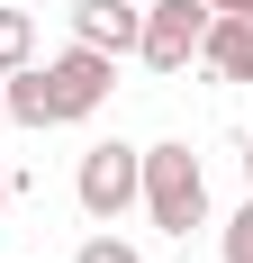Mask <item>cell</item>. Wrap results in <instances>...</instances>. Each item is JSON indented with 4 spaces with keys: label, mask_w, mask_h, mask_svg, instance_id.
<instances>
[{
    "label": "cell",
    "mask_w": 253,
    "mask_h": 263,
    "mask_svg": "<svg viewBox=\"0 0 253 263\" xmlns=\"http://www.w3.org/2000/svg\"><path fill=\"white\" fill-rule=\"evenodd\" d=\"M109 82H118V54H100V46L73 36L54 64L0 73V91H9V127H73V118H91V109L109 100Z\"/></svg>",
    "instance_id": "obj_1"
},
{
    "label": "cell",
    "mask_w": 253,
    "mask_h": 263,
    "mask_svg": "<svg viewBox=\"0 0 253 263\" xmlns=\"http://www.w3.org/2000/svg\"><path fill=\"white\" fill-rule=\"evenodd\" d=\"M136 209L163 227V236H190V227H208V173L190 145H145V182H136Z\"/></svg>",
    "instance_id": "obj_2"
},
{
    "label": "cell",
    "mask_w": 253,
    "mask_h": 263,
    "mask_svg": "<svg viewBox=\"0 0 253 263\" xmlns=\"http://www.w3.org/2000/svg\"><path fill=\"white\" fill-rule=\"evenodd\" d=\"M199 36H208V0H145L136 54H145L154 73H190L199 64Z\"/></svg>",
    "instance_id": "obj_3"
},
{
    "label": "cell",
    "mask_w": 253,
    "mask_h": 263,
    "mask_svg": "<svg viewBox=\"0 0 253 263\" xmlns=\"http://www.w3.org/2000/svg\"><path fill=\"white\" fill-rule=\"evenodd\" d=\"M136 182H145V145H91V155H81V173H73L81 209L100 218V227L136 209Z\"/></svg>",
    "instance_id": "obj_4"
},
{
    "label": "cell",
    "mask_w": 253,
    "mask_h": 263,
    "mask_svg": "<svg viewBox=\"0 0 253 263\" xmlns=\"http://www.w3.org/2000/svg\"><path fill=\"white\" fill-rule=\"evenodd\" d=\"M73 36L100 54H136L145 36V0H73Z\"/></svg>",
    "instance_id": "obj_5"
},
{
    "label": "cell",
    "mask_w": 253,
    "mask_h": 263,
    "mask_svg": "<svg viewBox=\"0 0 253 263\" xmlns=\"http://www.w3.org/2000/svg\"><path fill=\"white\" fill-rule=\"evenodd\" d=\"M199 64H208L217 82H253V18H226V9H208Z\"/></svg>",
    "instance_id": "obj_6"
},
{
    "label": "cell",
    "mask_w": 253,
    "mask_h": 263,
    "mask_svg": "<svg viewBox=\"0 0 253 263\" xmlns=\"http://www.w3.org/2000/svg\"><path fill=\"white\" fill-rule=\"evenodd\" d=\"M18 64H36V18L27 9H0V73H18Z\"/></svg>",
    "instance_id": "obj_7"
},
{
    "label": "cell",
    "mask_w": 253,
    "mask_h": 263,
    "mask_svg": "<svg viewBox=\"0 0 253 263\" xmlns=\"http://www.w3.org/2000/svg\"><path fill=\"white\" fill-rule=\"evenodd\" d=\"M73 263H145V254H136L118 227H100V236H81V254H73Z\"/></svg>",
    "instance_id": "obj_8"
},
{
    "label": "cell",
    "mask_w": 253,
    "mask_h": 263,
    "mask_svg": "<svg viewBox=\"0 0 253 263\" xmlns=\"http://www.w3.org/2000/svg\"><path fill=\"white\" fill-rule=\"evenodd\" d=\"M217 254H226V263H253V200H244V209L226 218V236H217Z\"/></svg>",
    "instance_id": "obj_9"
},
{
    "label": "cell",
    "mask_w": 253,
    "mask_h": 263,
    "mask_svg": "<svg viewBox=\"0 0 253 263\" xmlns=\"http://www.w3.org/2000/svg\"><path fill=\"white\" fill-rule=\"evenodd\" d=\"M208 9H226V18H253V0H208Z\"/></svg>",
    "instance_id": "obj_10"
},
{
    "label": "cell",
    "mask_w": 253,
    "mask_h": 263,
    "mask_svg": "<svg viewBox=\"0 0 253 263\" xmlns=\"http://www.w3.org/2000/svg\"><path fill=\"white\" fill-rule=\"evenodd\" d=\"M9 191H18V182H9V173H0V209H9Z\"/></svg>",
    "instance_id": "obj_11"
},
{
    "label": "cell",
    "mask_w": 253,
    "mask_h": 263,
    "mask_svg": "<svg viewBox=\"0 0 253 263\" xmlns=\"http://www.w3.org/2000/svg\"><path fill=\"white\" fill-rule=\"evenodd\" d=\"M244 182H253V136H244Z\"/></svg>",
    "instance_id": "obj_12"
},
{
    "label": "cell",
    "mask_w": 253,
    "mask_h": 263,
    "mask_svg": "<svg viewBox=\"0 0 253 263\" xmlns=\"http://www.w3.org/2000/svg\"><path fill=\"white\" fill-rule=\"evenodd\" d=\"M0 127H9V91H0Z\"/></svg>",
    "instance_id": "obj_13"
}]
</instances>
